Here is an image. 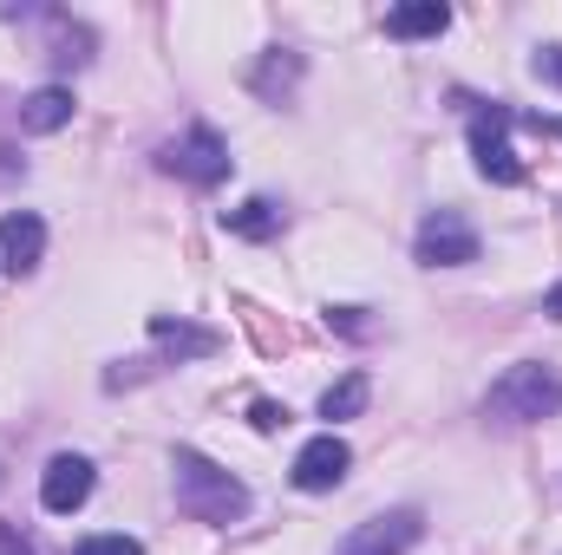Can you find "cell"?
Segmentation results:
<instances>
[{"label":"cell","mask_w":562,"mask_h":555,"mask_svg":"<svg viewBox=\"0 0 562 555\" xmlns=\"http://www.w3.org/2000/svg\"><path fill=\"white\" fill-rule=\"evenodd\" d=\"M170 484H177V510H183L190 523L223 530V523H243V517H249V484L229 477L216 457H203V451H190V444H177Z\"/></svg>","instance_id":"obj_1"},{"label":"cell","mask_w":562,"mask_h":555,"mask_svg":"<svg viewBox=\"0 0 562 555\" xmlns=\"http://www.w3.org/2000/svg\"><path fill=\"white\" fill-rule=\"evenodd\" d=\"M562 412V373L543 366V360H517L491 380L484 393V418L497 424H543V418Z\"/></svg>","instance_id":"obj_2"},{"label":"cell","mask_w":562,"mask_h":555,"mask_svg":"<svg viewBox=\"0 0 562 555\" xmlns=\"http://www.w3.org/2000/svg\"><path fill=\"white\" fill-rule=\"evenodd\" d=\"M170 177H183V183H196V190H216L223 177H229V144L216 138L210 125H190L177 144H164V157H157Z\"/></svg>","instance_id":"obj_3"},{"label":"cell","mask_w":562,"mask_h":555,"mask_svg":"<svg viewBox=\"0 0 562 555\" xmlns=\"http://www.w3.org/2000/svg\"><path fill=\"white\" fill-rule=\"evenodd\" d=\"M477 229L458 216V209H431L419 223V236H413V256H419L425 269H464V262H477Z\"/></svg>","instance_id":"obj_4"},{"label":"cell","mask_w":562,"mask_h":555,"mask_svg":"<svg viewBox=\"0 0 562 555\" xmlns=\"http://www.w3.org/2000/svg\"><path fill=\"white\" fill-rule=\"evenodd\" d=\"M425 536L419 510H386V517H367V523H353L340 543H334V555H413Z\"/></svg>","instance_id":"obj_5"},{"label":"cell","mask_w":562,"mask_h":555,"mask_svg":"<svg viewBox=\"0 0 562 555\" xmlns=\"http://www.w3.org/2000/svg\"><path fill=\"white\" fill-rule=\"evenodd\" d=\"M504 125H517V112H504V105H484L471 118V157H477L484 183H524V163H517V150L504 138Z\"/></svg>","instance_id":"obj_6"},{"label":"cell","mask_w":562,"mask_h":555,"mask_svg":"<svg viewBox=\"0 0 562 555\" xmlns=\"http://www.w3.org/2000/svg\"><path fill=\"white\" fill-rule=\"evenodd\" d=\"M347 471H353V451H347V438L340 431H321V438H307L301 451H294V490H307V497H321V490H340L347 484Z\"/></svg>","instance_id":"obj_7"},{"label":"cell","mask_w":562,"mask_h":555,"mask_svg":"<svg viewBox=\"0 0 562 555\" xmlns=\"http://www.w3.org/2000/svg\"><path fill=\"white\" fill-rule=\"evenodd\" d=\"M86 497H92V457H79V451H59V457L40 471V503H46L53 517H72Z\"/></svg>","instance_id":"obj_8"},{"label":"cell","mask_w":562,"mask_h":555,"mask_svg":"<svg viewBox=\"0 0 562 555\" xmlns=\"http://www.w3.org/2000/svg\"><path fill=\"white\" fill-rule=\"evenodd\" d=\"M46 256V223L33 209H7L0 216V269L7 275H33Z\"/></svg>","instance_id":"obj_9"},{"label":"cell","mask_w":562,"mask_h":555,"mask_svg":"<svg viewBox=\"0 0 562 555\" xmlns=\"http://www.w3.org/2000/svg\"><path fill=\"white\" fill-rule=\"evenodd\" d=\"M150 340H157L164 360H210V353H223L216 327H196V320H177V314H150Z\"/></svg>","instance_id":"obj_10"},{"label":"cell","mask_w":562,"mask_h":555,"mask_svg":"<svg viewBox=\"0 0 562 555\" xmlns=\"http://www.w3.org/2000/svg\"><path fill=\"white\" fill-rule=\"evenodd\" d=\"M66 125H72V92H66V86H40V92L20 99V132L53 138V132H66Z\"/></svg>","instance_id":"obj_11"},{"label":"cell","mask_w":562,"mask_h":555,"mask_svg":"<svg viewBox=\"0 0 562 555\" xmlns=\"http://www.w3.org/2000/svg\"><path fill=\"white\" fill-rule=\"evenodd\" d=\"M301 72H307V66H301V53L269 46V53L256 59V72H249V92H256V99H269V105H281V99L301 86Z\"/></svg>","instance_id":"obj_12"},{"label":"cell","mask_w":562,"mask_h":555,"mask_svg":"<svg viewBox=\"0 0 562 555\" xmlns=\"http://www.w3.org/2000/svg\"><path fill=\"white\" fill-rule=\"evenodd\" d=\"M445 26H451V7L445 0H406V7L386 13V33L393 39H438Z\"/></svg>","instance_id":"obj_13"},{"label":"cell","mask_w":562,"mask_h":555,"mask_svg":"<svg viewBox=\"0 0 562 555\" xmlns=\"http://www.w3.org/2000/svg\"><path fill=\"white\" fill-rule=\"evenodd\" d=\"M223 229H229V236H243V242H276V236H281V203L249 196V203L223 209Z\"/></svg>","instance_id":"obj_14"},{"label":"cell","mask_w":562,"mask_h":555,"mask_svg":"<svg viewBox=\"0 0 562 555\" xmlns=\"http://www.w3.org/2000/svg\"><path fill=\"white\" fill-rule=\"evenodd\" d=\"M367 399H373V380H367V373H347V380H334V386L321 393V418H334V424H340V418H360Z\"/></svg>","instance_id":"obj_15"},{"label":"cell","mask_w":562,"mask_h":555,"mask_svg":"<svg viewBox=\"0 0 562 555\" xmlns=\"http://www.w3.org/2000/svg\"><path fill=\"white\" fill-rule=\"evenodd\" d=\"M72 555H144L138 536H86Z\"/></svg>","instance_id":"obj_16"},{"label":"cell","mask_w":562,"mask_h":555,"mask_svg":"<svg viewBox=\"0 0 562 555\" xmlns=\"http://www.w3.org/2000/svg\"><path fill=\"white\" fill-rule=\"evenodd\" d=\"M249 424H256V431H281V424H288V406H276V399H256V406H249Z\"/></svg>","instance_id":"obj_17"},{"label":"cell","mask_w":562,"mask_h":555,"mask_svg":"<svg viewBox=\"0 0 562 555\" xmlns=\"http://www.w3.org/2000/svg\"><path fill=\"white\" fill-rule=\"evenodd\" d=\"M530 72H537L543 86H562V46H543V53L530 59Z\"/></svg>","instance_id":"obj_18"},{"label":"cell","mask_w":562,"mask_h":555,"mask_svg":"<svg viewBox=\"0 0 562 555\" xmlns=\"http://www.w3.org/2000/svg\"><path fill=\"white\" fill-rule=\"evenodd\" d=\"M327 327H340V333H367L360 307H327Z\"/></svg>","instance_id":"obj_19"},{"label":"cell","mask_w":562,"mask_h":555,"mask_svg":"<svg viewBox=\"0 0 562 555\" xmlns=\"http://www.w3.org/2000/svg\"><path fill=\"white\" fill-rule=\"evenodd\" d=\"M0 555H33V543H26V536H13V530L0 523Z\"/></svg>","instance_id":"obj_20"},{"label":"cell","mask_w":562,"mask_h":555,"mask_svg":"<svg viewBox=\"0 0 562 555\" xmlns=\"http://www.w3.org/2000/svg\"><path fill=\"white\" fill-rule=\"evenodd\" d=\"M524 125H537V132H550V138H562V118H543V112H530Z\"/></svg>","instance_id":"obj_21"},{"label":"cell","mask_w":562,"mask_h":555,"mask_svg":"<svg viewBox=\"0 0 562 555\" xmlns=\"http://www.w3.org/2000/svg\"><path fill=\"white\" fill-rule=\"evenodd\" d=\"M543 314H550V320H562V281L550 287V301H543Z\"/></svg>","instance_id":"obj_22"},{"label":"cell","mask_w":562,"mask_h":555,"mask_svg":"<svg viewBox=\"0 0 562 555\" xmlns=\"http://www.w3.org/2000/svg\"><path fill=\"white\" fill-rule=\"evenodd\" d=\"M0 490H7V471H0Z\"/></svg>","instance_id":"obj_23"}]
</instances>
